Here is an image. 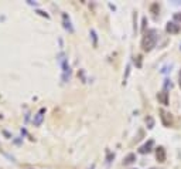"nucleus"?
Here are the masks:
<instances>
[{"label": "nucleus", "mask_w": 181, "mask_h": 169, "mask_svg": "<svg viewBox=\"0 0 181 169\" xmlns=\"http://www.w3.org/2000/svg\"><path fill=\"white\" fill-rule=\"evenodd\" d=\"M153 145H154V141H153V139H148L143 146H140V148H139V152H140V153H148L150 151H151Z\"/></svg>", "instance_id": "obj_4"}, {"label": "nucleus", "mask_w": 181, "mask_h": 169, "mask_svg": "<svg viewBox=\"0 0 181 169\" xmlns=\"http://www.w3.org/2000/svg\"><path fill=\"white\" fill-rule=\"evenodd\" d=\"M134 63L137 64V67H142V55H137L136 60H134Z\"/></svg>", "instance_id": "obj_11"}, {"label": "nucleus", "mask_w": 181, "mask_h": 169, "mask_svg": "<svg viewBox=\"0 0 181 169\" xmlns=\"http://www.w3.org/2000/svg\"><path fill=\"white\" fill-rule=\"evenodd\" d=\"M44 114H45V109H44V108H41V109L37 112V115L34 117V125H35V127H40V125H41V122H43V119H44Z\"/></svg>", "instance_id": "obj_6"}, {"label": "nucleus", "mask_w": 181, "mask_h": 169, "mask_svg": "<svg viewBox=\"0 0 181 169\" xmlns=\"http://www.w3.org/2000/svg\"><path fill=\"white\" fill-rule=\"evenodd\" d=\"M134 161H136V155H134V153H129V155L123 159V165H132Z\"/></svg>", "instance_id": "obj_8"}, {"label": "nucleus", "mask_w": 181, "mask_h": 169, "mask_svg": "<svg viewBox=\"0 0 181 169\" xmlns=\"http://www.w3.org/2000/svg\"><path fill=\"white\" fill-rule=\"evenodd\" d=\"M180 77H181V71H180Z\"/></svg>", "instance_id": "obj_15"}, {"label": "nucleus", "mask_w": 181, "mask_h": 169, "mask_svg": "<svg viewBox=\"0 0 181 169\" xmlns=\"http://www.w3.org/2000/svg\"><path fill=\"white\" fill-rule=\"evenodd\" d=\"M156 158H157V161L159 162H165V158H167V153H165V149L163 146H159L157 149H156Z\"/></svg>", "instance_id": "obj_3"}, {"label": "nucleus", "mask_w": 181, "mask_h": 169, "mask_svg": "<svg viewBox=\"0 0 181 169\" xmlns=\"http://www.w3.org/2000/svg\"><path fill=\"white\" fill-rule=\"evenodd\" d=\"M174 18H176V20H178V21H181V14H178V13H177V14H174Z\"/></svg>", "instance_id": "obj_14"}, {"label": "nucleus", "mask_w": 181, "mask_h": 169, "mask_svg": "<svg viewBox=\"0 0 181 169\" xmlns=\"http://www.w3.org/2000/svg\"><path fill=\"white\" fill-rule=\"evenodd\" d=\"M157 100L161 102L163 105H168V92L167 91H161V92H159L157 94Z\"/></svg>", "instance_id": "obj_7"}, {"label": "nucleus", "mask_w": 181, "mask_h": 169, "mask_svg": "<svg viewBox=\"0 0 181 169\" xmlns=\"http://www.w3.org/2000/svg\"><path fill=\"white\" fill-rule=\"evenodd\" d=\"M146 23H147V18H146V17H143V26H142V29H143V30L146 29Z\"/></svg>", "instance_id": "obj_12"}, {"label": "nucleus", "mask_w": 181, "mask_h": 169, "mask_svg": "<svg viewBox=\"0 0 181 169\" xmlns=\"http://www.w3.org/2000/svg\"><path fill=\"white\" fill-rule=\"evenodd\" d=\"M92 37H94V46H96V36H95V31L92 30Z\"/></svg>", "instance_id": "obj_13"}, {"label": "nucleus", "mask_w": 181, "mask_h": 169, "mask_svg": "<svg viewBox=\"0 0 181 169\" xmlns=\"http://www.w3.org/2000/svg\"><path fill=\"white\" fill-rule=\"evenodd\" d=\"M160 118H161V122L164 127H171L173 125V115L170 112H167L164 109H160Z\"/></svg>", "instance_id": "obj_2"}, {"label": "nucleus", "mask_w": 181, "mask_h": 169, "mask_svg": "<svg viewBox=\"0 0 181 169\" xmlns=\"http://www.w3.org/2000/svg\"><path fill=\"white\" fill-rule=\"evenodd\" d=\"M159 10H160V7H159V3H153V4L150 6V12H151L153 14H157V13H159Z\"/></svg>", "instance_id": "obj_9"}, {"label": "nucleus", "mask_w": 181, "mask_h": 169, "mask_svg": "<svg viewBox=\"0 0 181 169\" xmlns=\"http://www.w3.org/2000/svg\"><path fill=\"white\" fill-rule=\"evenodd\" d=\"M165 30L168 31V33H178L180 31V26L177 24V23H174V21H168L167 23V26H165Z\"/></svg>", "instance_id": "obj_5"}, {"label": "nucleus", "mask_w": 181, "mask_h": 169, "mask_svg": "<svg viewBox=\"0 0 181 169\" xmlns=\"http://www.w3.org/2000/svg\"><path fill=\"white\" fill-rule=\"evenodd\" d=\"M146 122H147V128H153V125H154V121H153V118L151 117H147V119H146Z\"/></svg>", "instance_id": "obj_10"}, {"label": "nucleus", "mask_w": 181, "mask_h": 169, "mask_svg": "<svg viewBox=\"0 0 181 169\" xmlns=\"http://www.w3.org/2000/svg\"><path fill=\"white\" fill-rule=\"evenodd\" d=\"M156 43H157V30H154V29L147 30L142 40V49L144 51H151L153 47L156 46Z\"/></svg>", "instance_id": "obj_1"}, {"label": "nucleus", "mask_w": 181, "mask_h": 169, "mask_svg": "<svg viewBox=\"0 0 181 169\" xmlns=\"http://www.w3.org/2000/svg\"><path fill=\"white\" fill-rule=\"evenodd\" d=\"M151 169H154V168H151Z\"/></svg>", "instance_id": "obj_16"}]
</instances>
